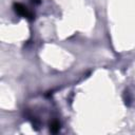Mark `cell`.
Returning <instances> with one entry per match:
<instances>
[{
  "instance_id": "obj_1",
  "label": "cell",
  "mask_w": 135,
  "mask_h": 135,
  "mask_svg": "<svg viewBox=\"0 0 135 135\" xmlns=\"http://www.w3.org/2000/svg\"><path fill=\"white\" fill-rule=\"evenodd\" d=\"M14 11H15L18 15H20V16H22V17H25V18H33V14L28 11V8H27L25 5H23V4H21V3H15V4H14Z\"/></svg>"
},
{
  "instance_id": "obj_2",
  "label": "cell",
  "mask_w": 135,
  "mask_h": 135,
  "mask_svg": "<svg viewBox=\"0 0 135 135\" xmlns=\"http://www.w3.org/2000/svg\"><path fill=\"white\" fill-rule=\"evenodd\" d=\"M59 129H60V123H59L57 120H54V121L50 124V130H51V132H53V133H57V132L59 131Z\"/></svg>"
}]
</instances>
